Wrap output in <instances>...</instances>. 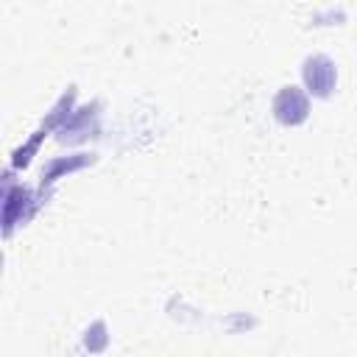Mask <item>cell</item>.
Masks as SVG:
<instances>
[{
    "mask_svg": "<svg viewBox=\"0 0 357 357\" xmlns=\"http://www.w3.org/2000/svg\"><path fill=\"white\" fill-rule=\"evenodd\" d=\"M301 78H304V86L312 98H329L335 92V84H337V70H335V61L324 53H315V56H307L304 59V67H301Z\"/></svg>",
    "mask_w": 357,
    "mask_h": 357,
    "instance_id": "cell-1",
    "label": "cell"
},
{
    "mask_svg": "<svg viewBox=\"0 0 357 357\" xmlns=\"http://www.w3.org/2000/svg\"><path fill=\"white\" fill-rule=\"evenodd\" d=\"M273 117L282 123V126H301L307 117H310V98L304 89L287 84L276 92L273 98Z\"/></svg>",
    "mask_w": 357,
    "mask_h": 357,
    "instance_id": "cell-2",
    "label": "cell"
}]
</instances>
